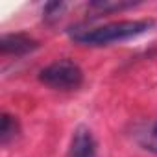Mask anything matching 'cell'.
<instances>
[{"label": "cell", "mask_w": 157, "mask_h": 157, "mask_svg": "<svg viewBox=\"0 0 157 157\" xmlns=\"http://www.w3.org/2000/svg\"><path fill=\"white\" fill-rule=\"evenodd\" d=\"M63 8H65V4H63V2H50V4H46V6H44V10H43L44 19H46V21L57 19Z\"/></svg>", "instance_id": "cell-8"}, {"label": "cell", "mask_w": 157, "mask_h": 157, "mask_svg": "<svg viewBox=\"0 0 157 157\" xmlns=\"http://www.w3.org/2000/svg\"><path fill=\"white\" fill-rule=\"evenodd\" d=\"M39 80L56 91H74L83 83V72L80 65L70 59H57L41 70Z\"/></svg>", "instance_id": "cell-2"}, {"label": "cell", "mask_w": 157, "mask_h": 157, "mask_svg": "<svg viewBox=\"0 0 157 157\" xmlns=\"http://www.w3.org/2000/svg\"><path fill=\"white\" fill-rule=\"evenodd\" d=\"M135 139H137V142H139L144 150L157 153V120L146 122V124H142L140 128H137Z\"/></svg>", "instance_id": "cell-5"}, {"label": "cell", "mask_w": 157, "mask_h": 157, "mask_svg": "<svg viewBox=\"0 0 157 157\" xmlns=\"http://www.w3.org/2000/svg\"><path fill=\"white\" fill-rule=\"evenodd\" d=\"M17 133H19V124H17V120H15L11 115L4 113V115H2V124H0V142H2V144H8L10 140H13V139L17 137Z\"/></svg>", "instance_id": "cell-6"}, {"label": "cell", "mask_w": 157, "mask_h": 157, "mask_svg": "<svg viewBox=\"0 0 157 157\" xmlns=\"http://www.w3.org/2000/svg\"><path fill=\"white\" fill-rule=\"evenodd\" d=\"M39 48V43L26 33H8L0 39V52L4 56H26Z\"/></svg>", "instance_id": "cell-3"}, {"label": "cell", "mask_w": 157, "mask_h": 157, "mask_svg": "<svg viewBox=\"0 0 157 157\" xmlns=\"http://www.w3.org/2000/svg\"><path fill=\"white\" fill-rule=\"evenodd\" d=\"M67 157H96V142L89 128L85 126L76 128Z\"/></svg>", "instance_id": "cell-4"}, {"label": "cell", "mask_w": 157, "mask_h": 157, "mask_svg": "<svg viewBox=\"0 0 157 157\" xmlns=\"http://www.w3.org/2000/svg\"><path fill=\"white\" fill-rule=\"evenodd\" d=\"M93 10H98L100 13H111V11H120L126 8L135 6V2H124V0H94L89 4Z\"/></svg>", "instance_id": "cell-7"}, {"label": "cell", "mask_w": 157, "mask_h": 157, "mask_svg": "<svg viewBox=\"0 0 157 157\" xmlns=\"http://www.w3.org/2000/svg\"><path fill=\"white\" fill-rule=\"evenodd\" d=\"M153 26V21H120V22H111L100 28H85V30H74L72 39L82 44H91V46H104L118 41H126L131 37H137L144 32H148Z\"/></svg>", "instance_id": "cell-1"}]
</instances>
